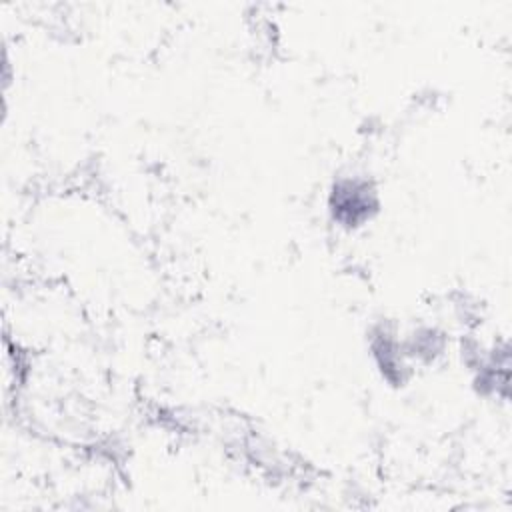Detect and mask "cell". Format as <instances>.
<instances>
[{
	"instance_id": "6da1fadb",
	"label": "cell",
	"mask_w": 512,
	"mask_h": 512,
	"mask_svg": "<svg viewBox=\"0 0 512 512\" xmlns=\"http://www.w3.org/2000/svg\"><path fill=\"white\" fill-rule=\"evenodd\" d=\"M328 206L334 222L346 228H358L376 214L378 196L368 180L342 178L332 186Z\"/></svg>"
}]
</instances>
